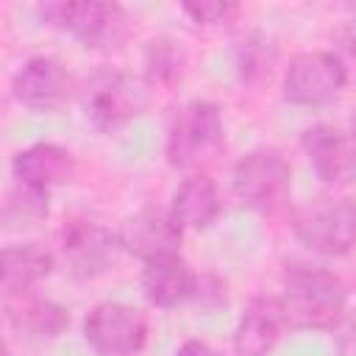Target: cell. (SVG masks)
Wrapping results in <instances>:
<instances>
[{
  "label": "cell",
  "instance_id": "19",
  "mask_svg": "<svg viewBox=\"0 0 356 356\" xmlns=\"http://www.w3.org/2000/svg\"><path fill=\"white\" fill-rule=\"evenodd\" d=\"M50 211V203H47V192H39V189H31V186H17L6 195V203H3V225L8 231L14 228H31L36 222H42Z\"/></svg>",
  "mask_w": 356,
  "mask_h": 356
},
{
  "label": "cell",
  "instance_id": "9",
  "mask_svg": "<svg viewBox=\"0 0 356 356\" xmlns=\"http://www.w3.org/2000/svg\"><path fill=\"white\" fill-rule=\"evenodd\" d=\"M181 239H184V228L178 225L172 211L153 209V206L139 209L136 214L125 217L117 231L120 248L145 264L178 256Z\"/></svg>",
  "mask_w": 356,
  "mask_h": 356
},
{
  "label": "cell",
  "instance_id": "2",
  "mask_svg": "<svg viewBox=\"0 0 356 356\" xmlns=\"http://www.w3.org/2000/svg\"><path fill=\"white\" fill-rule=\"evenodd\" d=\"M39 14L50 28L70 33L86 50H117L128 36L131 22L122 6L100 0L44 3Z\"/></svg>",
  "mask_w": 356,
  "mask_h": 356
},
{
  "label": "cell",
  "instance_id": "21",
  "mask_svg": "<svg viewBox=\"0 0 356 356\" xmlns=\"http://www.w3.org/2000/svg\"><path fill=\"white\" fill-rule=\"evenodd\" d=\"M273 61H275V50L259 33H248L236 44V70H239V78L248 83H256L264 75H270Z\"/></svg>",
  "mask_w": 356,
  "mask_h": 356
},
{
  "label": "cell",
  "instance_id": "12",
  "mask_svg": "<svg viewBox=\"0 0 356 356\" xmlns=\"http://www.w3.org/2000/svg\"><path fill=\"white\" fill-rule=\"evenodd\" d=\"M303 150L323 184L342 186L356 181V131L314 125L303 134Z\"/></svg>",
  "mask_w": 356,
  "mask_h": 356
},
{
  "label": "cell",
  "instance_id": "25",
  "mask_svg": "<svg viewBox=\"0 0 356 356\" xmlns=\"http://www.w3.org/2000/svg\"><path fill=\"white\" fill-rule=\"evenodd\" d=\"M353 131H356V114H353Z\"/></svg>",
  "mask_w": 356,
  "mask_h": 356
},
{
  "label": "cell",
  "instance_id": "23",
  "mask_svg": "<svg viewBox=\"0 0 356 356\" xmlns=\"http://www.w3.org/2000/svg\"><path fill=\"white\" fill-rule=\"evenodd\" d=\"M175 356H222V353L203 339H189L175 350Z\"/></svg>",
  "mask_w": 356,
  "mask_h": 356
},
{
  "label": "cell",
  "instance_id": "15",
  "mask_svg": "<svg viewBox=\"0 0 356 356\" xmlns=\"http://www.w3.org/2000/svg\"><path fill=\"white\" fill-rule=\"evenodd\" d=\"M6 320L17 337L33 339V342L56 339L70 325V314L64 306L53 300H42L31 292L6 298Z\"/></svg>",
  "mask_w": 356,
  "mask_h": 356
},
{
  "label": "cell",
  "instance_id": "6",
  "mask_svg": "<svg viewBox=\"0 0 356 356\" xmlns=\"http://www.w3.org/2000/svg\"><path fill=\"white\" fill-rule=\"evenodd\" d=\"M292 167L273 147H256L245 153L231 172V186L236 197L250 209H275L289 195Z\"/></svg>",
  "mask_w": 356,
  "mask_h": 356
},
{
  "label": "cell",
  "instance_id": "10",
  "mask_svg": "<svg viewBox=\"0 0 356 356\" xmlns=\"http://www.w3.org/2000/svg\"><path fill=\"white\" fill-rule=\"evenodd\" d=\"M11 92L25 108L56 111L75 95V78L58 58L33 56L14 72Z\"/></svg>",
  "mask_w": 356,
  "mask_h": 356
},
{
  "label": "cell",
  "instance_id": "13",
  "mask_svg": "<svg viewBox=\"0 0 356 356\" xmlns=\"http://www.w3.org/2000/svg\"><path fill=\"white\" fill-rule=\"evenodd\" d=\"M284 328H286V320H284L278 298L259 295L248 303V309L242 312L234 328V353L236 356H267L278 345Z\"/></svg>",
  "mask_w": 356,
  "mask_h": 356
},
{
  "label": "cell",
  "instance_id": "8",
  "mask_svg": "<svg viewBox=\"0 0 356 356\" xmlns=\"http://www.w3.org/2000/svg\"><path fill=\"white\" fill-rule=\"evenodd\" d=\"M83 337L103 356H134L147 342V320L128 303L106 300L86 314Z\"/></svg>",
  "mask_w": 356,
  "mask_h": 356
},
{
  "label": "cell",
  "instance_id": "7",
  "mask_svg": "<svg viewBox=\"0 0 356 356\" xmlns=\"http://www.w3.org/2000/svg\"><path fill=\"white\" fill-rule=\"evenodd\" d=\"M348 83V70L339 56L325 50L298 53L284 70V100L292 106H325L331 103Z\"/></svg>",
  "mask_w": 356,
  "mask_h": 356
},
{
  "label": "cell",
  "instance_id": "24",
  "mask_svg": "<svg viewBox=\"0 0 356 356\" xmlns=\"http://www.w3.org/2000/svg\"><path fill=\"white\" fill-rule=\"evenodd\" d=\"M350 11H353V17L345 22V28H342V39H345L348 50L356 53V8H350Z\"/></svg>",
  "mask_w": 356,
  "mask_h": 356
},
{
  "label": "cell",
  "instance_id": "17",
  "mask_svg": "<svg viewBox=\"0 0 356 356\" xmlns=\"http://www.w3.org/2000/svg\"><path fill=\"white\" fill-rule=\"evenodd\" d=\"M53 273V253L44 250L36 242L8 245L3 248L0 261V286L3 295H28L39 281H44Z\"/></svg>",
  "mask_w": 356,
  "mask_h": 356
},
{
  "label": "cell",
  "instance_id": "16",
  "mask_svg": "<svg viewBox=\"0 0 356 356\" xmlns=\"http://www.w3.org/2000/svg\"><path fill=\"white\" fill-rule=\"evenodd\" d=\"M200 289V278L189 270V264L181 256L161 259L153 264H145L142 273V295L150 306L172 309L186 300H192Z\"/></svg>",
  "mask_w": 356,
  "mask_h": 356
},
{
  "label": "cell",
  "instance_id": "5",
  "mask_svg": "<svg viewBox=\"0 0 356 356\" xmlns=\"http://www.w3.org/2000/svg\"><path fill=\"white\" fill-rule=\"evenodd\" d=\"M292 231L320 256H345L356 248V203L348 197H314L292 214Z\"/></svg>",
  "mask_w": 356,
  "mask_h": 356
},
{
  "label": "cell",
  "instance_id": "11",
  "mask_svg": "<svg viewBox=\"0 0 356 356\" xmlns=\"http://www.w3.org/2000/svg\"><path fill=\"white\" fill-rule=\"evenodd\" d=\"M117 248V234L95 220L75 217L61 228V256L75 278H95L106 273L114 261Z\"/></svg>",
  "mask_w": 356,
  "mask_h": 356
},
{
  "label": "cell",
  "instance_id": "4",
  "mask_svg": "<svg viewBox=\"0 0 356 356\" xmlns=\"http://www.w3.org/2000/svg\"><path fill=\"white\" fill-rule=\"evenodd\" d=\"M222 142H225V122L220 108L209 100H192L175 114L164 153L175 170H189L211 161L222 147Z\"/></svg>",
  "mask_w": 356,
  "mask_h": 356
},
{
  "label": "cell",
  "instance_id": "20",
  "mask_svg": "<svg viewBox=\"0 0 356 356\" xmlns=\"http://www.w3.org/2000/svg\"><path fill=\"white\" fill-rule=\"evenodd\" d=\"M145 67L150 86H172L175 81H181L184 72V50L178 47V42L159 36L145 50Z\"/></svg>",
  "mask_w": 356,
  "mask_h": 356
},
{
  "label": "cell",
  "instance_id": "1",
  "mask_svg": "<svg viewBox=\"0 0 356 356\" xmlns=\"http://www.w3.org/2000/svg\"><path fill=\"white\" fill-rule=\"evenodd\" d=\"M278 303L289 328L323 331L339 323L348 303V292L342 278L331 270L298 264L284 273Z\"/></svg>",
  "mask_w": 356,
  "mask_h": 356
},
{
  "label": "cell",
  "instance_id": "18",
  "mask_svg": "<svg viewBox=\"0 0 356 356\" xmlns=\"http://www.w3.org/2000/svg\"><path fill=\"white\" fill-rule=\"evenodd\" d=\"M172 217L181 228L203 231L209 228L220 214V192L217 184L206 172H195L184 178L172 195Z\"/></svg>",
  "mask_w": 356,
  "mask_h": 356
},
{
  "label": "cell",
  "instance_id": "22",
  "mask_svg": "<svg viewBox=\"0 0 356 356\" xmlns=\"http://www.w3.org/2000/svg\"><path fill=\"white\" fill-rule=\"evenodd\" d=\"M184 14H189L197 25H228L236 14H239V6L231 3V0H192V3H184Z\"/></svg>",
  "mask_w": 356,
  "mask_h": 356
},
{
  "label": "cell",
  "instance_id": "14",
  "mask_svg": "<svg viewBox=\"0 0 356 356\" xmlns=\"http://www.w3.org/2000/svg\"><path fill=\"white\" fill-rule=\"evenodd\" d=\"M14 178L22 186L50 192L53 186H61L72 181L75 175V159L67 147L53 145V142H36L25 150H19L11 161Z\"/></svg>",
  "mask_w": 356,
  "mask_h": 356
},
{
  "label": "cell",
  "instance_id": "3",
  "mask_svg": "<svg viewBox=\"0 0 356 356\" xmlns=\"http://www.w3.org/2000/svg\"><path fill=\"white\" fill-rule=\"evenodd\" d=\"M150 106V83L131 72L120 70H100L89 78L83 89V108L89 122L103 131L114 134L145 114Z\"/></svg>",
  "mask_w": 356,
  "mask_h": 356
}]
</instances>
